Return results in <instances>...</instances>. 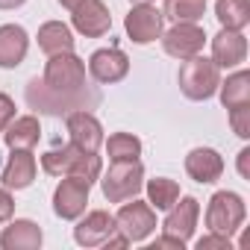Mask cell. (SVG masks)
Returning a JSON list of instances; mask_svg holds the SVG:
<instances>
[{
    "label": "cell",
    "mask_w": 250,
    "mask_h": 250,
    "mask_svg": "<svg viewBox=\"0 0 250 250\" xmlns=\"http://www.w3.org/2000/svg\"><path fill=\"white\" fill-rule=\"evenodd\" d=\"M44 85L62 97H80L85 91V62L71 50V53H56L44 65Z\"/></svg>",
    "instance_id": "6da1fadb"
},
{
    "label": "cell",
    "mask_w": 250,
    "mask_h": 250,
    "mask_svg": "<svg viewBox=\"0 0 250 250\" xmlns=\"http://www.w3.org/2000/svg\"><path fill=\"white\" fill-rule=\"evenodd\" d=\"M100 191L109 203H124L139 197V191L145 188V168L139 159L133 162H112L109 171H100Z\"/></svg>",
    "instance_id": "7a4b0ae2"
},
{
    "label": "cell",
    "mask_w": 250,
    "mask_h": 250,
    "mask_svg": "<svg viewBox=\"0 0 250 250\" xmlns=\"http://www.w3.org/2000/svg\"><path fill=\"white\" fill-rule=\"evenodd\" d=\"M177 80H180V91L188 100H209L221 85V68L212 59L197 53L191 59H183Z\"/></svg>",
    "instance_id": "3957f363"
},
{
    "label": "cell",
    "mask_w": 250,
    "mask_h": 250,
    "mask_svg": "<svg viewBox=\"0 0 250 250\" xmlns=\"http://www.w3.org/2000/svg\"><path fill=\"white\" fill-rule=\"evenodd\" d=\"M247 218V206L244 197L235 191H215L209 206H206V227L209 232H221V235H235L241 229Z\"/></svg>",
    "instance_id": "277c9868"
},
{
    "label": "cell",
    "mask_w": 250,
    "mask_h": 250,
    "mask_svg": "<svg viewBox=\"0 0 250 250\" xmlns=\"http://www.w3.org/2000/svg\"><path fill=\"white\" fill-rule=\"evenodd\" d=\"M100 100L97 91H88V94H80V97H62L56 91H50L44 85V80H30L27 85V103L36 109V112H44V115H71L77 109H88Z\"/></svg>",
    "instance_id": "5b68a950"
},
{
    "label": "cell",
    "mask_w": 250,
    "mask_h": 250,
    "mask_svg": "<svg viewBox=\"0 0 250 250\" xmlns=\"http://www.w3.org/2000/svg\"><path fill=\"white\" fill-rule=\"evenodd\" d=\"M115 227L127 241H145L156 229V209L150 203H142L133 197V203L124 200V206L115 215Z\"/></svg>",
    "instance_id": "8992f818"
},
{
    "label": "cell",
    "mask_w": 250,
    "mask_h": 250,
    "mask_svg": "<svg viewBox=\"0 0 250 250\" xmlns=\"http://www.w3.org/2000/svg\"><path fill=\"white\" fill-rule=\"evenodd\" d=\"M162 24H165V15L150 3H136L130 9V15L124 18V30H127L130 42H136V44L156 42L162 36Z\"/></svg>",
    "instance_id": "52a82bcc"
},
{
    "label": "cell",
    "mask_w": 250,
    "mask_h": 250,
    "mask_svg": "<svg viewBox=\"0 0 250 250\" xmlns=\"http://www.w3.org/2000/svg\"><path fill=\"white\" fill-rule=\"evenodd\" d=\"M71 24L80 36L85 39H100L112 30V15H109V6L103 0H83L71 9Z\"/></svg>",
    "instance_id": "ba28073f"
},
{
    "label": "cell",
    "mask_w": 250,
    "mask_h": 250,
    "mask_svg": "<svg viewBox=\"0 0 250 250\" xmlns=\"http://www.w3.org/2000/svg\"><path fill=\"white\" fill-rule=\"evenodd\" d=\"M159 39H162L165 53L174 56V59H180V62L197 56V53L203 50V44H206V33H203V27H197V24H174V27H171L168 33H162Z\"/></svg>",
    "instance_id": "9c48e42d"
},
{
    "label": "cell",
    "mask_w": 250,
    "mask_h": 250,
    "mask_svg": "<svg viewBox=\"0 0 250 250\" xmlns=\"http://www.w3.org/2000/svg\"><path fill=\"white\" fill-rule=\"evenodd\" d=\"M88 183L80 180V177H65L56 191H53V212L62 218V221H77L83 212H85V203H88Z\"/></svg>",
    "instance_id": "30bf717a"
},
{
    "label": "cell",
    "mask_w": 250,
    "mask_h": 250,
    "mask_svg": "<svg viewBox=\"0 0 250 250\" xmlns=\"http://www.w3.org/2000/svg\"><path fill=\"white\" fill-rule=\"evenodd\" d=\"M197 218H200V203L194 197H177V203L168 209L165 215V224H162V235H171L177 241H188L194 235V227H197Z\"/></svg>",
    "instance_id": "8fae6325"
},
{
    "label": "cell",
    "mask_w": 250,
    "mask_h": 250,
    "mask_svg": "<svg viewBox=\"0 0 250 250\" xmlns=\"http://www.w3.org/2000/svg\"><path fill=\"white\" fill-rule=\"evenodd\" d=\"M88 74L103 83V85H112L118 80H124L130 74V59L124 50L118 47H103V50H94L91 59H88Z\"/></svg>",
    "instance_id": "7c38bea8"
},
{
    "label": "cell",
    "mask_w": 250,
    "mask_h": 250,
    "mask_svg": "<svg viewBox=\"0 0 250 250\" xmlns=\"http://www.w3.org/2000/svg\"><path fill=\"white\" fill-rule=\"evenodd\" d=\"M68 136H71V145H77L85 153H97L103 145V127L88 109H77L68 115Z\"/></svg>",
    "instance_id": "4fadbf2b"
},
{
    "label": "cell",
    "mask_w": 250,
    "mask_h": 250,
    "mask_svg": "<svg viewBox=\"0 0 250 250\" xmlns=\"http://www.w3.org/2000/svg\"><path fill=\"white\" fill-rule=\"evenodd\" d=\"M115 232H118V227H115V215H109L106 209H94V212H88V215L74 227V238H77L80 247H97V244H106Z\"/></svg>",
    "instance_id": "5bb4252c"
},
{
    "label": "cell",
    "mask_w": 250,
    "mask_h": 250,
    "mask_svg": "<svg viewBox=\"0 0 250 250\" xmlns=\"http://www.w3.org/2000/svg\"><path fill=\"white\" fill-rule=\"evenodd\" d=\"M244 59H247V39L241 36V30L221 27V33L212 39V62L218 68H238Z\"/></svg>",
    "instance_id": "9a60e30c"
},
{
    "label": "cell",
    "mask_w": 250,
    "mask_h": 250,
    "mask_svg": "<svg viewBox=\"0 0 250 250\" xmlns=\"http://www.w3.org/2000/svg\"><path fill=\"white\" fill-rule=\"evenodd\" d=\"M186 174L200 183V186H209L215 180H221L224 174V156L212 147H194L188 156H186Z\"/></svg>",
    "instance_id": "2e32d148"
},
{
    "label": "cell",
    "mask_w": 250,
    "mask_h": 250,
    "mask_svg": "<svg viewBox=\"0 0 250 250\" xmlns=\"http://www.w3.org/2000/svg\"><path fill=\"white\" fill-rule=\"evenodd\" d=\"M30 50V36L18 24H3L0 27V68H18L27 59Z\"/></svg>",
    "instance_id": "e0dca14e"
},
{
    "label": "cell",
    "mask_w": 250,
    "mask_h": 250,
    "mask_svg": "<svg viewBox=\"0 0 250 250\" xmlns=\"http://www.w3.org/2000/svg\"><path fill=\"white\" fill-rule=\"evenodd\" d=\"M36 156H33V150H24V147H18V150H12V156H9V162H6V168H3V188H15V191H21V188H27V186H33V180H36Z\"/></svg>",
    "instance_id": "ac0fdd59"
},
{
    "label": "cell",
    "mask_w": 250,
    "mask_h": 250,
    "mask_svg": "<svg viewBox=\"0 0 250 250\" xmlns=\"http://www.w3.org/2000/svg\"><path fill=\"white\" fill-rule=\"evenodd\" d=\"M42 238H44L42 227L36 221L21 218V221H12L3 229V235H0V247H3V250H39Z\"/></svg>",
    "instance_id": "d6986e66"
},
{
    "label": "cell",
    "mask_w": 250,
    "mask_h": 250,
    "mask_svg": "<svg viewBox=\"0 0 250 250\" xmlns=\"http://www.w3.org/2000/svg\"><path fill=\"white\" fill-rule=\"evenodd\" d=\"M39 139H42V124H39L36 115L12 118V121H9V127L3 130V142H6L9 150H18V147L33 150V147L39 145Z\"/></svg>",
    "instance_id": "ffe728a7"
},
{
    "label": "cell",
    "mask_w": 250,
    "mask_h": 250,
    "mask_svg": "<svg viewBox=\"0 0 250 250\" xmlns=\"http://www.w3.org/2000/svg\"><path fill=\"white\" fill-rule=\"evenodd\" d=\"M36 39H39L42 53H47V56L71 53V50H74V33H71V27L62 24V21H47V24H42Z\"/></svg>",
    "instance_id": "44dd1931"
},
{
    "label": "cell",
    "mask_w": 250,
    "mask_h": 250,
    "mask_svg": "<svg viewBox=\"0 0 250 250\" xmlns=\"http://www.w3.org/2000/svg\"><path fill=\"white\" fill-rule=\"evenodd\" d=\"M80 156H83V150L77 145H62V147H53V150H47L42 156V168L50 177H68Z\"/></svg>",
    "instance_id": "7402d4cb"
},
{
    "label": "cell",
    "mask_w": 250,
    "mask_h": 250,
    "mask_svg": "<svg viewBox=\"0 0 250 250\" xmlns=\"http://www.w3.org/2000/svg\"><path fill=\"white\" fill-rule=\"evenodd\" d=\"M218 91H221L224 109H235V106L250 103V74L247 71H235L232 77H227V83L218 85Z\"/></svg>",
    "instance_id": "603a6c76"
},
{
    "label": "cell",
    "mask_w": 250,
    "mask_h": 250,
    "mask_svg": "<svg viewBox=\"0 0 250 250\" xmlns=\"http://www.w3.org/2000/svg\"><path fill=\"white\" fill-rule=\"evenodd\" d=\"M215 18L227 30H244L250 24V0H218Z\"/></svg>",
    "instance_id": "cb8c5ba5"
},
{
    "label": "cell",
    "mask_w": 250,
    "mask_h": 250,
    "mask_svg": "<svg viewBox=\"0 0 250 250\" xmlns=\"http://www.w3.org/2000/svg\"><path fill=\"white\" fill-rule=\"evenodd\" d=\"M206 12V0H165V18L174 24H197Z\"/></svg>",
    "instance_id": "d4e9b609"
},
{
    "label": "cell",
    "mask_w": 250,
    "mask_h": 250,
    "mask_svg": "<svg viewBox=\"0 0 250 250\" xmlns=\"http://www.w3.org/2000/svg\"><path fill=\"white\" fill-rule=\"evenodd\" d=\"M106 153L112 162H133L142 156V142L130 133H115L106 142Z\"/></svg>",
    "instance_id": "484cf974"
},
{
    "label": "cell",
    "mask_w": 250,
    "mask_h": 250,
    "mask_svg": "<svg viewBox=\"0 0 250 250\" xmlns=\"http://www.w3.org/2000/svg\"><path fill=\"white\" fill-rule=\"evenodd\" d=\"M177 197H180V186H177L174 180L156 177V180L147 183V203H150L153 209H165V212H168V209L177 203Z\"/></svg>",
    "instance_id": "4316f807"
},
{
    "label": "cell",
    "mask_w": 250,
    "mask_h": 250,
    "mask_svg": "<svg viewBox=\"0 0 250 250\" xmlns=\"http://www.w3.org/2000/svg\"><path fill=\"white\" fill-rule=\"evenodd\" d=\"M227 112H229L232 133H235L238 139H250V103L235 106V109H227Z\"/></svg>",
    "instance_id": "83f0119b"
},
{
    "label": "cell",
    "mask_w": 250,
    "mask_h": 250,
    "mask_svg": "<svg viewBox=\"0 0 250 250\" xmlns=\"http://www.w3.org/2000/svg\"><path fill=\"white\" fill-rule=\"evenodd\" d=\"M215 247L229 250V247H232V238H229V235H221V232H209V235H203V238L197 241V250H215Z\"/></svg>",
    "instance_id": "f1b7e54d"
},
{
    "label": "cell",
    "mask_w": 250,
    "mask_h": 250,
    "mask_svg": "<svg viewBox=\"0 0 250 250\" xmlns=\"http://www.w3.org/2000/svg\"><path fill=\"white\" fill-rule=\"evenodd\" d=\"M12 118H15V100L9 94H0V133L9 127Z\"/></svg>",
    "instance_id": "f546056e"
},
{
    "label": "cell",
    "mask_w": 250,
    "mask_h": 250,
    "mask_svg": "<svg viewBox=\"0 0 250 250\" xmlns=\"http://www.w3.org/2000/svg\"><path fill=\"white\" fill-rule=\"evenodd\" d=\"M15 212V200L9 194V188H0V221H9Z\"/></svg>",
    "instance_id": "4dcf8cb0"
},
{
    "label": "cell",
    "mask_w": 250,
    "mask_h": 250,
    "mask_svg": "<svg viewBox=\"0 0 250 250\" xmlns=\"http://www.w3.org/2000/svg\"><path fill=\"white\" fill-rule=\"evenodd\" d=\"M238 174H241L244 180H250V147H244V150L238 153Z\"/></svg>",
    "instance_id": "1f68e13d"
},
{
    "label": "cell",
    "mask_w": 250,
    "mask_h": 250,
    "mask_svg": "<svg viewBox=\"0 0 250 250\" xmlns=\"http://www.w3.org/2000/svg\"><path fill=\"white\" fill-rule=\"evenodd\" d=\"M24 3H27V0H0V9H18Z\"/></svg>",
    "instance_id": "d6a6232c"
},
{
    "label": "cell",
    "mask_w": 250,
    "mask_h": 250,
    "mask_svg": "<svg viewBox=\"0 0 250 250\" xmlns=\"http://www.w3.org/2000/svg\"><path fill=\"white\" fill-rule=\"evenodd\" d=\"M59 3H62V6H65V9H74V6H77V3H83V0H59Z\"/></svg>",
    "instance_id": "836d02e7"
},
{
    "label": "cell",
    "mask_w": 250,
    "mask_h": 250,
    "mask_svg": "<svg viewBox=\"0 0 250 250\" xmlns=\"http://www.w3.org/2000/svg\"><path fill=\"white\" fill-rule=\"evenodd\" d=\"M130 3L136 6V3H153V0H130Z\"/></svg>",
    "instance_id": "e575fe53"
}]
</instances>
